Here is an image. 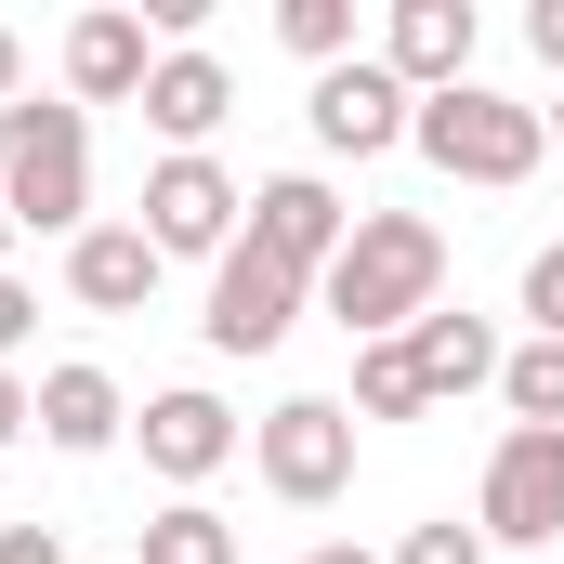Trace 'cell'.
<instances>
[{
	"instance_id": "8992f818",
	"label": "cell",
	"mask_w": 564,
	"mask_h": 564,
	"mask_svg": "<svg viewBox=\"0 0 564 564\" xmlns=\"http://www.w3.org/2000/svg\"><path fill=\"white\" fill-rule=\"evenodd\" d=\"M539 552V539H564V433H499V459H486V552Z\"/></svg>"
},
{
	"instance_id": "4316f807",
	"label": "cell",
	"mask_w": 564,
	"mask_h": 564,
	"mask_svg": "<svg viewBox=\"0 0 564 564\" xmlns=\"http://www.w3.org/2000/svg\"><path fill=\"white\" fill-rule=\"evenodd\" d=\"M0 106H26V40L0 26Z\"/></svg>"
},
{
	"instance_id": "5b68a950",
	"label": "cell",
	"mask_w": 564,
	"mask_h": 564,
	"mask_svg": "<svg viewBox=\"0 0 564 564\" xmlns=\"http://www.w3.org/2000/svg\"><path fill=\"white\" fill-rule=\"evenodd\" d=\"M237 210H250V197H237L210 158H158L132 224H144V250H158V263H197V250L224 263V250H237Z\"/></svg>"
},
{
	"instance_id": "ffe728a7",
	"label": "cell",
	"mask_w": 564,
	"mask_h": 564,
	"mask_svg": "<svg viewBox=\"0 0 564 564\" xmlns=\"http://www.w3.org/2000/svg\"><path fill=\"white\" fill-rule=\"evenodd\" d=\"M276 40L328 79V66H355V0H276Z\"/></svg>"
},
{
	"instance_id": "9a60e30c",
	"label": "cell",
	"mask_w": 564,
	"mask_h": 564,
	"mask_svg": "<svg viewBox=\"0 0 564 564\" xmlns=\"http://www.w3.org/2000/svg\"><path fill=\"white\" fill-rule=\"evenodd\" d=\"M40 433H53L66 459H106V446L132 433V408H119L106 368H40Z\"/></svg>"
},
{
	"instance_id": "3957f363",
	"label": "cell",
	"mask_w": 564,
	"mask_h": 564,
	"mask_svg": "<svg viewBox=\"0 0 564 564\" xmlns=\"http://www.w3.org/2000/svg\"><path fill=\"white\" fill-rule=\"evenodd\" d=\"M408 144H421L433 171H459V184H525V171L552 158V106H512V93L459 79V93H421Z\"/></svg>"
},
{
	"instance_id": "f1b7e54d",
	"label": "cell",
	"mask_w": 564,
	"mask_h": 564,
	"mask_svg": "<svg viewBox=\"0 0 564 564\" xmlns=\"http://www.w3.org/2000/svg\"><path fill=\"white\" fill-rule=\"evenodd\" d=\"M0 250H13V210H0Z\"/></svg>"
},
{
	"instance_id": "603a6c76",
	"label": "cell",
	"mask_w": 564,
	"mask_h": 564,
	"mask_svg": "<svg viewBox=\"0 0 564 564\" xmlns=\"http://www.w3.org/2000/svg\"><path fill=\"white\" fill-rule=\"evenodd\" d=\"M26 328H40V289H26V276H0V368L26 355Z\"/></svg>"
},
{
	"instance_id": "44dd1931",
	"label": "cell",
	"mask_w": 564,
	"mask_h": 564,
	"mask_svg": "<svg viewBox=\"0 0 564 564\" xmlns=\"http://www.w3.org/2000/svg\"><path fill=\"white\" fill-rule=\"evenodd\" d=\"M394 564H486V525H408Z\"/></svg>"
},
{
	"instance_id": "83f0119b",
	"label": "cell",
	"mask_w": 564,
	"mask_h": 564,
	"mask_svg": "<svg viewBox=\"0 0 564 564\" xmlns=\"http://www.w3.org/2000/svg\"><path fill=\"white\" fill-rule=\"evenodd\" d=\"M302 564H381V552H355V539H315V552H302Z\"/></svg>"
},
{
	"instance_id": "484cf974",
	"label": "cell",
	"mask_w": 564,
	"mask_h": 564,
	"mask_svg": "<svg viewBox=\"0 0 564 564\" xmlns=\"http://www.w3.org/2000/svg\"><path fill=\"white\" fill-rule=\"evenodd\" d=\"M525 40H539V66H564V0H539V13H525Z\"/></svg>"
},
{
	"instance_id": "d6986e66",
	"label": "cell",
	"mask_w": 564,
	"mask_h": 564,
	"mask_svg": "<svg viewBox=\"0 0 564 564\" xmlns=\"http://www.w3.org/2000/svg\"><path fill=\"white\" fill-rule=\"evenodd\" d=\"M499 394H512V421H525V433H564V341L499 355Z\"/></svg>"
},
{
	"instance_id": "cb8c5ba5",
	"label": "cell",
	"mask_w": 564,
	"mask_h": 564,
	"mask_svg": "<svg viewBox=\"0 0 564 564\" xmlns=\"http://www.w3.org/2000/svg\"><path fill=\"white\" fill-rule=\"evenodd\" d=\"M0 564H66V539L53 525H0Z\"/></svg>"
},
{
	"instance_id": "2e32d148",
	"label": "cell",
	"mask_w": 564,
	"mask_h": 564,
	"mask_svg": "<svg viewBox=\"0 0 564 564\" xmlns=\"http://www.w3.org/2000/svg\"><path fill=\"white\" fill-rule=\"evenodd\" d=\"M408 368H421V394L446 408V394L499 381V328H486V315H446V302H433L421 328H408Z\"/></svg>"
},
{
	"instance_id": "f546056e",
	"label": "cell",
	"mask_w": 564,
	"mask_h": 564,
	"mask_svg": "<svg viewBox=\"0 0 564 564\" xmlns=\"http://www.w3.org/2000/svg\"><path fill=\"white\" fill-rule=\"evenodd\" d=\"M552 144H564V106H552Z\"/></svg>"
},
{
	"instance_id": "4fadbf2b",
	"label": "cell",
	"mask_w": 564,
	"mask_h": 564,
	"mask_svg": "<svg viewBox=\"0 0 564 564\" xmlns=\"http://www.w3.org/2000/svg\"><path fill=\"white\" fill-rule=\"evenodd\" d=\"M224 119H237V79H224L210 53H158V79H144V132H171V158H210Z\"/></svg>"
},
{
	"instance_id": "d4e9b609",
	"label": "cell",
	"mask_w": 564,
	"mask_h": 564,
	"mask_svg": "<svg viewBox=\"0 0 564 564\" xmlns=\"http://www.w3.org/2000/svg\"><path fill=\"white\" fill-rule=\"evenodd\" d=\"M40 421V394H26V381H13V368H0V446H13V433Z\"/></svg>"
},
{
	"instance_id": "7c38bea8",
	"label": "cell",
	"mask_w": 564,
	"mask_h": 564,
	"mask_svg": "<svg viewBox=\"0 0 564 564\" xmlns=\"http://www.w3.org/2000/svg\"><path fill=\"white\" fill-rule=\"evenodd\" d=\"M381 66H394L408 93H459V79H473V0H394Z\"/></svg>"
},
{
	"instance_id": "6da1fadb",
	"label": "cell",
	"mask_w": 564,
	"mask_h": 564,
	"mask_svg": "<svg viewBox=\"0 0 564 564\" xmlns=\"http://www.w3.org/2000/svg\"><path fill=\"white\" fill-rule=\"evenodd\" d=\"M328 315L355 328V341H408L433 302H446V237H433L421 210H355V237H341V263H328Z\"/></svg>"
},
{
	"instance_id": "8fae6325",
	"label": "cell",
	"mask_w": 564,
	"mask_h": 564,
	"mask_svg": "<svg viewBox=\"0 0 564 564\" xmlns=\"http://www.w3.org/2000/svg\"><path fill=\"white\" fill-rule=\"evenodd\" d=\"M132 433H144V473H171V486H210V473L237 459V408L197 394V381H184V394H144Z\"/></svg>"
},
{
	"instance_id": "ac0fdd59",
	"label": "cell",
	"mask_w": 564,
	"mask_h": 564,
	"mask_svg": "<svg viewBox=\"0 0 564 564\" xmlns=\"http://www.w3.org/2000/svg\"><path fill=\"white\" fill-rule=\"evenodd\" d=\"M421 368H408V341H355V421H421Z\"/></svg>"
},
{
	"instance_id": "e0dca14e",
	"label": "cell",
	"mask_w": 564,
	"mask_h": 564,
	"mask_svg": "<svg viewBox=\"0 0 564 564\" xmlns=\"http://www.w3.org/2000/svg\"><path fill=\"white\" fill-rule=\"evenodd\" d=\"M132 564H237V525H224L210 499H171V512H144Z\"/></svg>"
},
{
	"instance_id": "7a4b0ae2",
	"label": "cell",
	"mask_w": 564,
	"mask_h": 564,
	"mask_svg": "<svg viewBox=\"0 0 564 564\" xmlns=\"http://www.w3.org/2000/svg\"><path fill=\"white\" fill-rule=\"evenodd\" d=\"M0 210L13 237H93V119L79 106H0Z\"/></svg>"
},
{
	"instance_id": "ba28073f",
	"label": "cell",
	"mask_w": 564,
	"mask_h": 564,
	"mask_svg": "<svg viewBox=\"0 0 564 564\" xmlns=\"http://www.w3.org/2000/svg\"><path fill=\"white\" fill-rule=\"evenodd\" d=\"M289 315H302V276H289V263H263V250L237 237V250L210 263V315H197V328H210V355H276Z\"/></svg>"
},
{
	"instance_id": "277c9868",
	"label": "cell",
	"mask_w": 564,
	"mask_h": 564,
	"mask_svg": "<svg viewBox=\"0 0 564 564\" xmlns=\"http://www.w3.org/2000/svg\"><path fill=\"white\" fill-rule=\"evenodd\" d=\"M250 459H263V486H276L289 512H328V499L355 486V408H328V394H289V408H263Z\"/></svg>"
},
{
	"instance_id": "9c48e42d",
	"label": "cell",
	"mask_w": 564,
	"mask_h": 564,
	"mask_svg": "<svg viewBox=\"0 0 564 564\" xmlns=\"http://www.w3.org/2000/svg\"><path fill=\"white\" fill-rule=\"evenodd\" d=\"M341 237H355V210H341L315 171L250 184V250H263V263H289V276H328V263H341Z\"/></svg>"
},
{
	"instance_id": "7402d4cb",
	"label": "cell",
	"mask_w": 564,
	"mask_h": 564,
	"mask_svg": "<svg viewBox=\"0 0 564 564\" xmlns=\"http://www.w3.org/2000/svg\"><path fill=\"white\" fill-rule=\"evenodd\" d=\"M525 315H539V341H564V250L525 263Z\"/></svg>"
},
{
	"instance_id": "30bf717a",
	"label": "cell",
	"mask_w": 564,
	"mask_h": 564,
	"mask_svg": "<svg viewBox=\"0 0 564 564\" xmlns=\"http://www.w3.org/2000/svg\"><path fill=\"white\" fill-rule=\"evenodd\" d=\"M144 79H158V40H144V13H79L66 26V93H79V119L93 106H144Z\"/></svg>"
},
{
	"instance_id": "5bb4252c",
	"label": "cell",
	"mask_w": 564,
	"mask_h": 564,
	"mask_svg": "<svg viewBox=\"0 0 564 564\" xmlns=\"http://www.w3.org/2000/svg\"><path fill=\"white\" fill-rule=\"evenodd\" d=\"M66 289H79L93 315H144V302H158V250H144V224H93V237L66 250Z\"/></svg>"
},
{
	"instance_id": "52a82bcc",
	"label": "cell",
	"mask_w": 564,
	"mask_h": 564,
	"mask_svg": "<svg viewBox=\"0 0 564 564\" xmlns=\"http://www.w3.org/2000/svg\"><path fill=\"white\" fill-rule=\"evenodd\" d=\"M302 119H315V144H328V158H381V144H408L421 93H408L381 53H355V66H328V79H315V106H302Z\"/></svg>"
}]
</instances>
